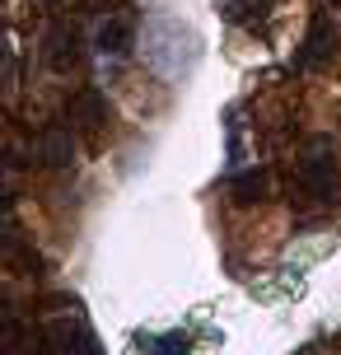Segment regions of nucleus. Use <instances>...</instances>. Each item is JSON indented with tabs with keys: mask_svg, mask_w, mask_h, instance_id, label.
<instances>
[{
	"mask_svg": "<svg viewBox=\"0 0 341 355\" xmlns=\"http://www.w3.org/2000/svg\"><path fill=\"white\" fill-rule=\"evenodd\" d=\"M37 159L47 164V168H66L75 159V136L71 126H47L42 136H37Z\"/></svg>",
	"mask_w": 341,
	"mask_h": 355,
	"instance_id": "obj_5",
	"label": "nucleus"
},
{
	"mask_svg": "<svg viewBox=\"0 0 341 355\" xmlns=\"http://www.w3.org/2000/svg\"><path fill=\"white\" fill-rule=\"evenodd\" d=\"M262 192H267V173L234 178V196H238V201H262Z\"/></svg>",
	"mask_w": 341,
	"mask_h": 355,
	"instance_id": "obj_7",
	"label": "nucleus"
},
{
	"mask_svg": "<svg viewBox=\"0 0 341 355\" xmlns=\"http://www.w3.org/2000/svg\"><path fill=\"white\" fill-rule=\"evenodd\" d=\"M94 42H98V52H103V56H126V52H131V24H126V19H103Z\"/></svg>",
	"mask_w": 341,
	"mask_h": 355,
	"instance_id": "obj_6",
	"label": "nucleus"
},
{
	"mask_svg": "<svg viewBox=\"0 0 341 355\" xmlns=\"http://www.w3.org/2000/svg\"><path fill=\"white\" fill-rule=\"evenodd\" d=\"M304 187L313 196H332V187H337V164H332V145H327V141H313V145H308Z\"/></svg>",
	"mask_w": 341,
	"mask_h": 355,
	"instance_id": "obj_4",
	"label": "nucleus"
},
{
	"mask_svg": "<svg viewBox=\"0 0 341 355\" xmlns=\"http://www.w3.org/2000/svg\"><path fill=\"white\" fill-rule=\"evenodd\" d=\"M47 341L56 346V355H98V337L85 327V318H52Z\"/></svg>",
	"mask_w": 341,
	"mask_h": 355,
	"instance_id": "obj_3",
	"label": "nucleus"
},
{
	"mask_svg": "<svg viewBox=\"0 0 341 355\" xmlns=\"http://www.w3.org/2000/svg\"><path fill=\"white\" fill-rule=\"evenodd\" d=\"M341 52V0H323L318 5V15H313V28L304 37V66H318L327 56Z\"/></svg>",
	"mask_w": 341,
	"mask_h": 355,
	"instance_id": "obj_1",
	"label": "nucleus"
},
{
	"mask_svg": "<svg viewBox=\"0 0 341 355\" xmlns=\"http://www.w3.org/2000/svg\"><path fill=\"white\" fill-rule=\"evenodd\" d=\"M155 355H187V337H182V332L159 337V341H155Z\"/></svg>",
	"mask_w": 341,
	"mask_h": 355,
	"instance_id": "obj_8",
	"label": "nucleus"
},
{
	"mask_svg": "<svg viewBox=\"0 0 341 355\" xmlns=\"http://www.w3.org/2000/svg\"><path fill=\"white\" fill-rule=\"evenodd\" d=\"M33 5H42V10H56V5H61V0H33Z\"/></svg>",
	"mask_w": 341,
	"mask_h": 355,
	"instance_id": "obj_10",
	"label": "nucleus"
},
{
	"mask_svg": "<svg viewBox=\"0 0 341 355\" xmlns=\"http://www.w3.org/2000/svg\"><path fill=\"white\" fill-rule=\"evenodd\" d=\"M42 61L56 75H71L80 66V33H75L71 24H52L47 28V37H42Z\"/></svg>",
	"mask_w": 341,
	"mask_h": 355,
	"instance_id": "obj_2",
	"label": "nucleus"
},
{
	"mask_svg": "<svg viewBox=\"0 0 341 355\" xmlns=\"http://www.w3.org/2000/svg\"><path fill=\"white\" fill-rule=\"evenodd\" d=\"M271 10V0H234V15H252V19H262Z\"/></svg>",
	"mask_w": 341,
	"mask_h": 355,
	"instance_id": "obj_9",
	"label": "nucleus"
}]
</instances>
